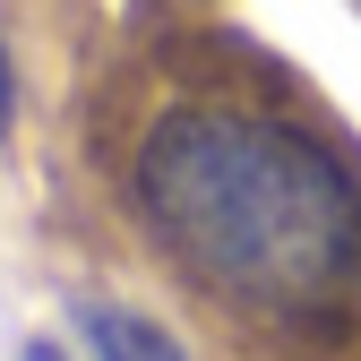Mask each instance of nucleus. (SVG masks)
Returning <instances> with one entry per match:
<instances>
[{
	"label": "nucleus",
	"mask_w": 361,
	"mask_h": 361,
	"mask_svg": "<svg viewBox=\"0 0 361 361\" xmlns=\"http://www.w3.org/2000/svg\"><path fill=\"white\" fill-rule=\"evenodd\" d=\"M138 215L190 276L267 319H319L361 284V190L293 121L172 112L138 147Z\"/></svg>",
	"instance_id": "nucleus-1"
},
{
	"label": "nucleus",
	"mask_w": 361,
	"mask_h": 361,
	"mask_svg": "<svg viewBox=\"0 0 361 361\" xmlns=\"http://www.w3.org/2000/svg\"><path fill=\"white\" fill-rule=\"evenodd\" d=\"M78 336L95 361H190L155 319H138V310H112V301H86L78 310Z\"/></svg>",
	"instance_id": "nucleus-2"
},
{
	"label": "nucleus",
	"mask_w": 361,
	"mask_h": 361,
	"mask_svg": "<svg viewBox=\"0 0 361 361\" xmlns=\"http://www.w3.org/2000/svg\"><path fill=\"white\" fill-rule=\"evenodd\" d=\"M9 121H18V69H9V35H0V147H9Z\"/></svg>",
	"instance_id": "nucleus-3"
},
{
	"label": "nucleus",
	"mask_w": 361,
	"mask_h": 361,
	"mask_svg": "<svg viewBox=\"0 0 361 361\" xmlns=\"http://www.w3.org/2000/svg\"><path fill=\"white\" fill-rule=\"evenodd\" d=\"M18 361H69V353H61V344H26Z\"/></svg>",
	"instance_id": "nucleus-4"
}]
</instances>
